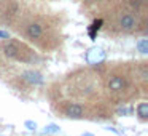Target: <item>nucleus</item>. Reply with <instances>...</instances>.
Instances as JSON below:
<instances>
[{
	"label": "nucleus",
	"mask_w": 148,
	"mask_h": 136,
	"mask_svg": "<svg viewBox=\"0 0 148 136\" xmlns=\"http://www.w3.org/2000/svg\"><path fill=\"white\" fill-rule=\"evenodd\" d=\"M26 34H27V37H29V39H32V40L42 39V35H43V26L40 23H37V21H34V23H30L29 26H27Z\"/></svg>",
	"instance_id": "nucleus-5"
},
{
	"label": "nucleus",
	"mask_w": 148,
	"mask_h": 136,
	"mask_svg": "<svg viewBox=\"0 0 148 136\" xmlns=\"http://www.w3.org/2000/svg\"><path fill=\"white\" fill-rule=\"evenodd\" d=\"M107 87H108L110 91H121L126 87V80L123 75H112L107 82Z\"/></svg>",
	"instance_id": "nucleus-4"
},
{
	"label": "nucleus",
	"mask_w": 148,
	"mask_h": 136,
	"mask_svg": "<svg viewBox=\"0 0 148 136\" xmlns=\"http://www.w3.org/2000/svg\"><path fill=\"white\" fill-rule=\"evenodd\" d=\"M137 48H138V51H140V53H147L148 51V40L147 39L138 40V42H137Z\"/></svg>",
	"instance_id": "nucleus-8"
},
{
	"label": "nucleus",
	"mask_w": 148,
	"mask_h": 136,
	"mask_svg": "<svg viewBox=\"0 0 148 136\" xmlns=\"http://www.w3.org/2000/svg\"><path fill=\"white\" fill-rule=\"evenodd\" d=\"M24 78H26V80H29L30 83H42L43 82V78H42V75L38 74V72H26V74H24Z\"/></svg>",
	"instance_id": "nucleus-6"
},
{
	"label": "nucleus",
	"mask_w": 148,
	"mask_h": 136,
	"mask_svg": "<svg viewBox=\"0 0 148 136\" xmlns=\"http://www.w3.org/2000/svg\"><path fill=\"white\" fill-rule=\"evenodd\" d=\"M137 24H138L137 18H135L134 15H131V13L121 15L119 19H118V26H119V29H121L123 32H132V31L137 27Z\"/></svg>",
	"instance_id": "nucleus-2"
},
{
	"label": "nucleus",
	"mask_w": 148,
	"mask_h": 136,
	"mask_svg": "<svg viewBox=\"0 0 148 136\" xmlns=\"http://www.w3.org/2000/svg\"><path fill=\"white\" fill-rule=\"evenodd\" d=\"M84 2H89V3H91V2H96V0H84Z\"/></svg>",
	"instance_id": "nucleus-10"
},
{
	"label": "nucleus",
	"mask_w": 148,
	"mask_h": 136,
	"mask_svg": "<svg viewBox=\"0 0 148 136\" xmlns=\"http://www.w3.org/2000/svg\"><path fill=\"white\" fill-rule=\"evenodd\" d=\"M0 39H3V40H8V39H10V34H8L7 31H0Z\"/></svg>",
	"instance_id": "nucleus-9"
},
{
	"label": "nucleus",
	"mask_w": 148,
	"mask_h": 136,
	"mask_svg": "<svg viewBox=\"0 0 148 136\" xmlns=\"http://www.w3.org/2000/svg\"><path fill=\"white\" fill-rule=\"evenodd\" d=\"M0 48H2L3 55L8 56V58L19 59V61H27V59L21 55V48H19V43L18 42H3L0 45Z\"/></svg>",
	"instance_id": "nucleus-1"
},
{
	"label": "nucleus",
	"mask_w": 148,
	"mask_h": 136,
	"mask_svg": "<svg viewBox=\"0 0 148 136\" xmlns=\"http://www.w3.org/2000/svg\"><path fill=\"white\" fill-rule=\"evenodd\" d=\"M137 114L142 120H147L148 119V104L147 103H140L137 106Z\"/></svg>",
	"instance_id": "nucleus-7"
},
{
	"label": "nucleus",
	"mask_w": 148,
	"mask_h": 136,
	"mask_svg": "<svg viewBox=\"0 0 148 136\" xmlns=\"http://www.w3.org/2000/svg\"><path fill=\"white\" fill-rule=\"evenodd\" d=\"M65 115L70 117V119H81L84 115V107L78 103H70L65 106Z\"/></svg>",
	"instance_id": "nucleus-3"
}]
</instances>
